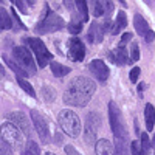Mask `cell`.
Returning <instances> with one entry per match:
<instances>
[{
    "label": "cell",
    "mask_w": 155,
    "mask_h": 155,
    "mask_svg": "<svg viewBox=\"0 0 155 155\" xmlns=\"http://www.w3.org/2000/svg\"><path fill=\"white\" fill-rule=\"evenodd\" d=\"M88 70H90V73H92L96 79L101 81V82H106L107 78H109V74H110L107 65H106V64L102 62L101 59H95V61L90 62V64H88Z\"/></svg>",
    "instance_id": "obj_12"
},
{
    "label": "cell",
    "mask_w": 155,
    "mask_h": 155,
    "mask_svg": "<svg viewBox=\"0 0 155 155\" xmlns=\"http://www.w3.org/2000/svg\"><path fill=\"white\" fill-rule=\"evenodd\" d=\"M64 3H65L68 11H73V0H64Z\"/></svg>",
    "instance_id": "obj_38"
},
{
    "label": "cell",
    "mask_w": 155,
    "mask_h": 155,
    "mask_svg": "<svg viewBox=\"0 0 155 155\" xmlns=\"http://www.w3.org/2000/svg\"><path fill=\"white\" fill-rule=\"evenodd\" d=\"M44 98L47 101H51V99L54 98V90L50 88V87H44Z\"/></svg>",
    "instance_id": "obj_33"
},
{
    "label": "cell",
    "mask_w": 155,
    "mask_h": 155,
    "mask_svg": "<svg viewBox=\"0 0 155 155\" xmlns=\"http://www.w3.org/2000/svg\"><path fill=\"white\" fill-rule=\"evenodd\" d=\"M95 152L96 155H115V149L110 141L107 140H99L95 143Z\"/></svg>",
    "instance_id": "obj_17"
},
{
    "label": "cell",
    "mask_w": 155,
    "mask_h": 155,
    "mask_svg": "<svg viewBox=\"0 0 155 155\" xmlns=\"http://www.w3.org/2000/svg\"><path fill=\"white\" fill-rule=\"evenodd\" d=\"M110 59L116 64V65H124V64L130 62V59H129V54H127L124 45H120L118 48H115L113 51H110Z\"/></svg>",
    "instance_id": "obj_14"
},
{
    "label": "cell",
    "mask_w": 155,
    "mask_h": 155,
    "mask_svg": "<svg viewBox=\"0 0 155 155\" xmlns=\"http://www.w3.org/2000/svg\"><path fill=\"white\" fill-rule=\"evenodd\" d=\"M127 25V17H126V12L124 11H120L118 16H116V20H115V25L112 27V34H118L121 30L126 28Z\"/></svg>",
    "instance_id": "obj_20"
},
{
    "label": "cell",
    "mask_w": 155,
    "mask_h": 155,
    "mask_svg": "<svg viewBox=\"0 0 155 155\" xmlns=\"http://www.w3.org/2000/svg\"><path fill=\"white\" fill-rule=\"evenodd\" d=\"M64 150H65V153H67V155H81L79 152H78V150L71 146V144H67L65 147H64Z\"/></svg>",
    "instance_id": "obj_35"
},
{
    "label": "cell",
    "mask_w": 155,
    "mask_h": 155,
    "mask_svg": "<svg viewBox=\"0 0 155 155\" xmlns=\"http://www.w3.org/2000/svg\"><path fill=\"white\" fill-rule=\"evenodd\" d=\"M45 155H56V153H53V152H47Z\"/></svg>",
    "instance_id": "obj_40"
},
{
    "label": "cell",
    "mask_w": 155,
    "mask_h": 155,
    "mask_svg": "<svg viewBox=\"0 0 155 155\" xmlns=\"http://www.w3.org/2000/svg\"><path fill=\"white\" fill-rule=\"evenodd\" d=\"M140 146H141V149H143L144 155L149 152L150 143H149V137H147V134H141V143H140Z\"/></svg>",
    "instance_id": "obj_30"
},
{
    "label": "cell",
    "mask_w": 155,
    "mask_h": 155,
    "mask_svg": "<svg viewBox=\"0 0 155 155\" xmlns=\"http://www.w3.org/2000/svg\"><path fill=\"white\" fill-rule=\"evenodd\" d=\"M30 116H31V121L34 124V129H36L39 138H41V141L44 144H48L50 143V130H48V124H47L45 118L37 110H31Z\"/></svg>",
    "instance_id": "obj_8"
},
{
    "label": "cell",
    "mask_w": 155,
    "mask_h": 155,
    "mask_svg": "<svg viewBox=\"0 0 155 155\" xmlns=\"http://www.w3.org/2000/svg\"><path fill=\"white\" fill-rule=\"evenodd\" d=\"M65 27V22L61 16H58L56 12H53L48 5H45V17L37 23L36 27V33L39 34H47V33H54V31H59Z\"/></svg>",
    "instance_id": "obj_4"
},
{
    "label": "cell",
    "mask_w": 155,
    "mask_h": 155,
    "mask_svg": "<svg viewBox=\"0 0 155 155\" xmlns=\"http://www.w3.org/2000/svg\"><path fill=\"white\" fill-rule=\"evenodd\" d=\"M12 2L16 3V6L19 8V11H20V12H23V14H27V12H28V9L25 8V3H23V0H12Z\"/></svg>",
    "instance_id": "obj_34"
},
{
    "label": "cell",
    "mask_w": 155,
    "mask_h": 155,
    "mask_svg": "<svg viewBox=\"0 0 155 155\" xmlns=\"http://www.w3.org/2000/svg\"><path fill=\"white\" fill-rule=\"evenodd\" d=\"M129 137L123 135V137H115V155H130L129 150Z\"/></svg>",
    "instance_id": "obj_15"
},
{
    "label": "cell",
    "mask_w": 155,
    "mask_h": 155,
    "mask_svg": "<svg viewBox=\"0 0 155 155\" xmlns=\"http://www.w3.org/2000/svg\"><path fill=\"white\" fill-rule=\"evenodd\" d=\"M50 67H51V73H53L56 78H64V76H67L70 73V67L67 65H64V64H59V62H51L50 64Z\"/></svg>",
    "instance_id": "obj_21"
},
{
    "label": "cell",
    "mask_w": 155,
    "mask_h": 155,
    "mask_svg": "<svg viewBox=\"0 0 155 155\" xmlns=\"http://www.w3.org/2000/svg\"><path fill=\"white\" fill-rule=\"evenodd\" d=\"M104 25H99L98 22H93L90 25V30H88V41L90 42H101L102 37H104Z\"/></svg>",
    "instance_id": "obj_16"
},
{
    "label": "cell",
    "mask_w": 155,
    "mask_h": 155,
    "mask_svg": "<svg viewBox=\"0 0 155 155\" xmlns=\"http://www.w3.org/2000/svg\"><path fill=\"white\" fill-rule=\"evenodd\" d=\"M129 41H132V34L130 33H126V34H123V37H121V45H124V44H127Z\"/></svg>",
    "instance_id": "obj_37"
},
{
    "label": "cell",
    "mask_w": 155,
    "mask_h": 155,
    "mask_svg": "<svg viewBox=\"0 0 155 155\" xmlns=\"http://www.w3.org/2000/svg\"><path fill=\"white\" fill-rule=\"evenodd\" d=\"M95 92H96V85L90 78L78 76L68 84L65 93H64V102L67 106L82 107L92 99Z\"/></svg>",
    "instance_id": "obj_1"
},
{
    "label": "cell",
    "mask_w": 155,
    "mask_h": 155,
    "mask_svg": "<svg viewBox=\"0 0 155 155\" xmlns=\"http://www.w3.org/2000/svg\"><path fill=\"white\" fill-rule=\"evenodd\" d=\"M0 155H12V149L0 138Z\"/></svg>",
    "instance_id": "obj_31"
},
{
    "label": "cell",
    "mask_w": 155,
    "mask_h": 155,
    "mask_svg": "<svg viewBox=\"0 0 155 155\" xmlns=\"http://www.w3.org/2000/svg\"><path fill=\"white\" fill-rule=\"evenodd\" d=\"M58 121L61 124V129L68 137H71V138L79 137V134H81V120L73 110H68V109L61 110L59 116H58Z\"/></svg>",
    "instance_id": "obj_3"
},
{
    "label": "cell",
    "mask_w": 155,
    "mask_h": 155,
    "mask_svg": "<svg viewBox=\"0 0 155 155\" xmlns=\"http://www.w3.org/2000/svg\"><path fill=\"white\" fill-rule=\"evenodd\" d=\"M153 147H155V137H153Z\"/></svg>",
    "instance_id": "obj_42"
},
{
    "label": "cell",
    "mask_w": 155,
    "mask_h": 155,
    "mask_svg": "<svg viewBox=\"0 0 155 155\" xmlns=\"http://www.w3.org/2000/svg\"><path fill=\"white\" fill-rule=\"evenodd\" d=\"M134 27H135V31H137L140 36H143V37H144V34H146L147 30H149L147 22L144 20V17L141 16V14H135V17H134Z\"/></svg>",
    "instance_id": "obj_18"
},
{
    "label": "cell",
    "mask_w": 155,
    "mask_h": 155,
    "mask_svg": "<svg viewBox=\"0 0 155 155\" xmlns=\"http://www.w3.org/2000/svg\"><path fill=\"white\" fill-rule=\"evenodd\" d=\"M8 121H11L14 126H17L25 137H30L31 135V127H30L28 118L25 116L23 112H11L8 115Z\"/></svg>",
    "instance_id": "obj_10"
},
{
    "label": "cell",
    "mask_w": 155,
    "mask_h": 155,
    "mask_svg": "<svg viewBox=\"0 0 155 155\" xmlns=\"http://www.w3.org/2000/svg\"><path fill=\"white\" fill-rule=\"evenodd\" d=\"M140 59V47L137 42H132L130 47V62H137Z\"/></svg>",
    "instance_id": "obj_29"
},
{
    "label": "cell",
    "mask_w": 155,
    "mask_h": 155,
    "mask_svg": "<svg viewBox=\"0 0 155 155\" xmlns=\"http://www.w3.org/2000/svg\"><path fill=\"white\" fill-rule=\"evenodd\" d=\"M140 73H141V70H140V67H134L132 70H130V73H129V78H130V81L135 84L137 81H138V78H140Z\"/></svg>",
    "instance_id": "obj_32"
},
{
    "label": "cell",
    "mask_w": 155,
    "mask_h": 155,
    "mask_svg": "<svg viewBox=\"0 0 155 155\" xmlns=\"http://www.w3.org/2000/svg\"><path fill=\"white\" fill-rule=\"evenodd\" d=\"M27 2H28L30 5H33V2H34V0H27Z\"/></svg>",
    "instance_id": "obj_41"
},
{
    "label": "cell",
    "mask_w": 155,
    "mask_h": 155,
    "mask_svg": "<svg viewBox=\"0 0 155 155\" xmlns=\"http://www.w3.org/2000/svg\"><path fill=\"white\" fill-rule=\"evenodd\" d=\"M0 2H2V0H0Z\"/></svg>",
    "instance_id": "obj_43"
},
{
    "label": "cell",
    "mask_w": 155,
    "mask_h": 155,
    "mask_svg": "<svg viewBox=\"0 0 155 155\" xmlns=\"http://www.w3.org/2000/svg\"><path fill=\"white\" fill-rule=\"evenodd\" d=\"M12 56H14V61L17 62V65L25 70L28 74H36L37 68H36V62L33 54L28 51V48L25 47H14L12 48Z\"/></svg>",
    "instance_id": "obj_5"
},
{
    "label": "cell",
    "mask_w": 155,
    "mask_h": 155,
    "mask_svg": "<svg viewBox=\"0 0 155 155\" xmlns=\"http://www.w3.org/2000/svg\"><path fill=\"white\" fill-rule=\"evenodd\" d=\"M112 11H113V2L112 0H96V2H93V16L95 17L106 16L109 19Z\"/></svg>",
    "instance_id": "obj_13"
},
{
    "label": "cell",
    "mask_w": 155,
    "mask_h": 155,
    "mask_svg": "<svg viewBox=\"0 0 155 155\" xmlns=\"http://www.w3.org/2000/svg\"><path fill=\"white\" fill-rule=\"evenodd\" d=\"M101 126V118L99 115L92 112L87 115V120H85V130H84V138L88 144H95V140H96V132Z\"/></svg>",
    "instance_id": "obj_9"
},
{
    "label": "cell",
    "mask_w": 155,
    "mask_h": 155,
    "mask_svg": "<svg viewBox=\"0 0 155 155\" xmlns=\"http://www.w3.org/2000/svg\"><path fill=\"white\" fill-rule=\"evenodd\" d=\"M9 28H12V20L8 14V11L0 6V33L3 30H9Z\"/></svg>",
    "instance_id": "obj_22"
},
{
    "label": "cell",
    "mask_w": 155,
    "mask_h": 155,
    "mask_svg": "<svg viewBox=\"0 0 155 155\" xmlns=\"http://www.w3.org/2000/svg\"><path fill=\"white\" fill-rule=\"evenodd\" d=\"M25 42H27L30 45V48L33 50V53L37 59V64H39V67L44 68L47 64L51 62V59H53V54L48 51V48L45 47V44L41 41V39H37V37H28V39H25Z\"/></svg>",
    "instance_id": "obj_6"
},
{
    "label": "cell",
    "mask_w": 155,
    "mask_h": 155,
    "mask_svg": "<svg viewBox=\"0 0 155 155\" xmlns=\"http://www.w3.org/2000/svg\"><path fill=\"white\" fill-rule=\"evenodd\" d=\"M74 6L79 11L82 22L88 20V6H87V0H74Z\"/></svg>",
    "instance_id": "obj_23"
},
{
    "label": "cell",
    "mask_w": 155,
    "mask_h": 155,
    "mask_svg": "<svg viewBox=\"0 0 155 155\" xmlns=\"http://www.w3.org/2000/svg\"><path fill=\"white\" fill-rule=\"evenodd\" d=\"M109 121H110V127L113 130V137L127 135V129H126V124L123 120V115L113 101L109 102Z\"/></svg>",
    "instance_id": "obj_7"
},
{
    "label": "cell",
    "mask_w": 155,
    "mask_h": 155,
    "mask_svg": "<svg viewBox=\"0 0 155 155\" xmlns=\"http://www.w3.org/2000/svg\"><path fill=\"white\" fill-rule=\"evenodd\" d=\"M144 118H146V129H147V130H153L155 109H153L152 104H146V107H144Z\"/></svg>",
    "instance_id": "obj_19"
},
{
    "label": "cell",
    "mask_w": 155,
    "mask_h": 155,
    "mask_svg": "<svg viewBox=\"0 0 155 155\" xmlns=\"http://www.w3.org/2000/svg\"><path fill=\"white\" fill-rule=\"evenodd\" d=\"M68 31H70L71 34L81 33V31H82V20H73V22H70V25H68Z\"/></svg>",
    "instance_id": "obj_27"
},
{
    "label": "cell",
    "mask_w": 155,
    "mask_h": 155,
    "mask_svg": "<svg viewBox=\"0 0 155 155\" xmlns=\"http://www.w3.org/2000/svg\"><path fill=\"white\" fill-rule=\"evenodd\" d=\"M23 137L25 135L22 134V130L17 126L12 124L11 121L3 123L0 126V138H2L12 150H20L23 147V144H25Z\"/></svg>",
    "instance_id": "obj_2"
},
{
    "label": "cell",
    "mask_w": 155,
    "mask_h": 155,
    "mask_svg": "<svg viewBox=\"0 0 155 155\" xmlns=\"http://www.w3.org/2000/svg\"><path fill=\"white\" fill-rule=\"evenodd\" d=\"M68 58L74 62H81L85 58V47L78 37H73L68 41Z\"/></svg>",
    "instance_id": "obj_11"
},
{
    "label": "cell",
    "mask_w": 155,
    "mask_h": 155,
    "mask_svg": "<svg viewBox=\"0 0 155 155\" xmlns=\"http://www.w3.org/2000/svg\"><path fill=\"white\" fill-rule=\"evenodd\" d=\"M144 39H146V42H152L155 39V33L152 30H147V33L144 34Z\"/></svg>",
    "instance_id": "obj_36"
},
{
    "label": "cell",
    "mask_w": 155,
    "mask_h": 155,
    "mask_svg": "<svg viewBox=\"0 0 155 155\" xmlns=\"http://www.w3.org/2000/svg\"><path fill=\"white\" fill-rule=\"evenodd\" d=\"M22 155H41V149H39V146H37L36 141L30 140L28 143H27V146H25Z\"/></svg>",
    "instance_id": "obj_26"
},
{
    "label": "cell",
    "mask_w": 155,
    "mask_h": 155,
    "mask_svg": "<svg viewBox=\"0 0 155 155\" xmlns=\"http://www.w3.org/2000/svg\"><path fill=\"white\" fill-rule=\"evenodd\" d=\"M0 74H5V68L2 65H0Z\"/></svg>",
    "instance_id": "obj_39"
},
{
    "label": "cell",
    "mask_w": 155,
    "mask_h": 155,
    "mask_svg": "<svg viewBox=\"0 0 155 155\" xmlns=\"http://www.w3.org/2000/svg\"><path fill=\"white\" fill-rule=\"evenodd\" d=\"M17 84L20 85V88L22 90H25V93H28L30 96H33V98H36V93H34V88H33V85L25 79V78H22V76H17Z\"/></svg>",
    "instance_id": "obj_25"
},
{
    "label": "cell",
    "mask_w": 155,
    "mask_h": 155,
    "mask_svg": "<svg viewBox=\"0 0 155 155\" xmlns=\"http://www.w3.org/2000/svg\"><path fill=\"white\" fill-rule=\"evenodd\" d=\"M129 150H130V155H144V152L141 149L138 141H132V143L129 144Z\"/></svg>",
    "instance_id": "obj_28"
},
{
    "label": "cell",
    "mask_w": 155,
    "mask_h": 155,
    "mask_svg": "<svg viewBox=\"0 0 155 155\" xmlns=\"http://www.w3.org/2000/svg\"><path fill=\"white\" fill-rule=\"evenodd\" d=\"M3 59H5V62H6V65H8V67H9L12 71H14L17 76H22V78L28 76V73H27V71H25V70H22V68L17 65V62H14L12 59H9L8 56H3Z\"/></svg>",
    "instance_id": "obj_24"
}]
</instances>
